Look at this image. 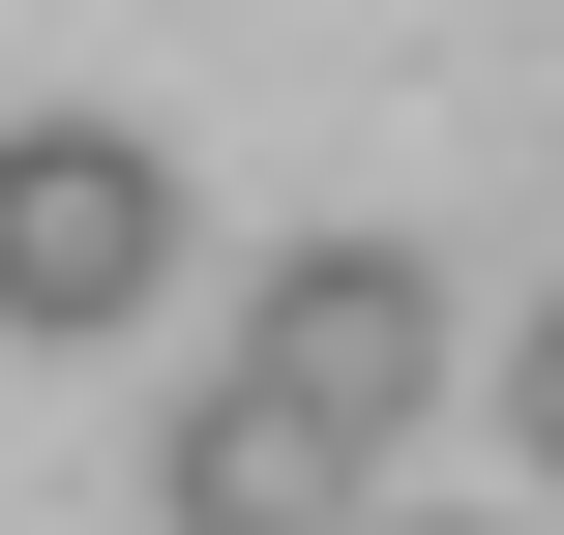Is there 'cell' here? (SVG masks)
<instances>
[{
    "mask_svg": "<svg viewBox=\"0 0 564 535\" xmlns=\"http://www.w3.org/2000/svg\"><path fill=\"white\" fill-rule=\"evenodd\" d=\"M149 298H178V179H149L119 119H0V328L89 357V328H149Z\"/></svg>",
    "mask_w": 564,
    "mask_h": 535,
    "instance_id": "obj_1",
    "label": "cell"
},
{
    "mask_svg": "<svg viewBox=\"0 0 564 535\" xmlns=\"http://www.w3.org/2000/svg\"><path fill=\"white\" fill-rule=\"evenodd\" d=\"M238 357H268V387H297V417H327V447H357V477H387V447H416V417H446V268H416V238H297V268H268V328H238Z\"/></svg>",
    "mask_w": 564,
    "mask_h": 535,
    "instance_id": "obj_2",
    "label": "cell"
},
{
    "mask_svg": "<svg viewBox=\"0 0 564 535\" xmlns=\"http://www.w3.org/2000/svg\"><path fill=\"white\" fill-rule=\"evenodd\" d=\"M178 535H357V447H327L268 357H208V417H178Z\"/></svg>",
    "mask_w": 564,
    "mask_h": 535,
    "instance_id": "obj_3",
    "label": "cell"
},
{
    "mask_svg": "<svg viewBox=\"0 0 564 535\" xmlns=\"http://www.w3.org/2000/svg\"><path fill=\"white\" fill-rule=\"evenodd\" d=\"M506 447H535V477H564V298H535V328H506Z\"/></svg>",
    "mask_w": 564,
    "mask_h": 535,
    "instance_id": "obj_4",
    "label": "cell"
},
{
    "mask_svg": "<svg viewBox=\"0 0 564 535\" xmlns=\"http://www.w3.org/2000/svg\"><path fill=\"white\" fill-rule=\"evenodd\" d=\"M357 535H476V506H357Z\"/></svg>",
    "mask_w": 564,
    "mask_h": 535,
    "instance_id": "obj_5",
    "label": "cell"
}]
</instances>
